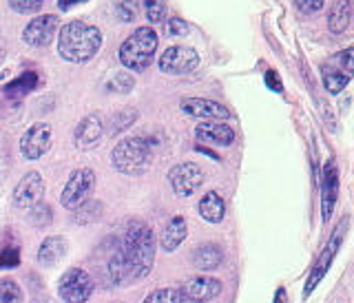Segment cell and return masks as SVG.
I'll return each instance as SVG.
<instances>
[{
  "mask_svg": "<svg viewBox=\"0 0 354 303\" xmlns=\"http://www.w3.org/2000/svg\"><path fill=\"white\" fill-rule=\"evenodd\" d=\"M102 47V31L82 20L66 22L60 29L58 53L60 58L73 64L88 62Z\"/></svg>",
  "mask_w": 354,
  "mask_h": 303,
  "instance_id": "1",
  "label": "cell"
},
{
  "mask_svg": "<svg viewBox=\"0 0 354 303\" xmlns=\"http://www.w3.org/2000/svg\"><path fill=\"white\" fill-rule=\"evenodd\" d=\"M124 259L129 264L131 279H142L151 273L155 264V237L149 223L144 221H131L127 235H124V246H122Z\"/></svg>",
  "mask_w": 354,
  "mask_h": 303,
  "instance_id": "2",
  "label": "cell"
},
{
  "mask_svg": "<svg viewBox=\"0 0 354 303\" xmlns=\"http://www.w3.org/2000/svg\"><path fill=\"white\" fill-rule=\"evenodd\" d=\"M158 33L151 27H140L131 33V36L122 42L120 47V62L127 66L129 71H144L149 69L153 62V55L158 51Z\"/></svg>",
  "mask_w": 354,
  "mask_h": 303,
  "instance_id": "3",
  "label": "cell"
},
{
  "mask_svg": "<svg viewBox=\"0 0 354 303\" xmlns=\"http://www.w3.org/2000/svg\"><path fill=\"white\" fill-rule=\"evenodd\" d=\"M151 147L144 138H129L115 144V149L111 151V162L113 168L120 173L136 175L142 173L149 166Z\"/></svg>",
  "mask_w": 354,
  "mask_h": 303,
  "instance_id": "4",
  "label": "cell"
},
{
  "mask_svg": "<svg viewBox=\"0 0 354 303\" xmlns=\"http://www.w3.org/2000/svg\"><path fill=\"white\" fill-rule=\"evenodd\" d=\"M354 77V49H343L321 64V80L326 91L339 95Z\"/></svg>",
  "mask_w": 354,
  "mask_h": 303,
  "instance_id": "5",
  "label": "cell"
},
{
  "mask_svg": "<svg viewBox=\"0 0 354 303\" xmlns=\"http://www.w3.org/2000/svg\"><path fill=\"white\" fill-rule=\"evenodd\" d=\"M93 186H95V173L91 168H77V171L71 173L69 182H66L62 188L60 204L66 210L80 208L84 201H88V197H91Z\"/></svg>",
  "mask_w": 354,
  "mask_h": 303,
  "instance_id": "6",
  "label": "cell"
},
{
  "mask_svg": "<svg viewBox=\"0 0 354 303\" xmlns=\"http://www.w3.org/2000/svg\"><path fill=\"white\" fill-rule=\"evenodd\" d=\"M58 295L64 303H86L93 295V279L82 268H69L58 284Z\"/></svg>",
  "mask_w": 354,
  "mask_h": 303,
  "instance_id": "7",
  "label": "cell"
},
{
  "mask_svg": "<svg viewBox=\"0 0 354 303\" xmlns=\"http://www.w3.org/2000/svg\"><path fill=\"white\" fill-rule=\"evenodd\" d=\"M169 182L177 197H191L204 184V171L193 162L175 164L169 171Z\"/></svg>",
  "mask_w": 354,
  "mask_h": 303,
  "instance_id": "8",
  "label": "cell"
},
{
  "mask_svg": "<svg viewBox=\"0 0 354 303\" xmlns=\"http://www.w3.org/2000/svg\"><path fill=\"white\" fill-rule=\"evenodd\" d=\"M199 64V55L195 49L184 47V44H175L169 47L160 55V69L169 75H184L197 69Z\"/></svg>",
  "mask_w": 354,
  "mask_h": 303,
  "instance_id": "9",
  "label": "cell"
},
{
  "mask_svg": "<svg viewBox=\"0 0 354 303\" xmlns=\"http://www.w3.org/2000/svg\"><path fill=\"white\" fill-rule=\"evenodd\" d=\"M49 147H51V127L44 125V122H36L33 127H29L20 140V153L29 162L40 160L49 151Z\"/></svg>",
  "mask_w": 354,
  "mask_h": 303,
  "instance_id": "10",
  "label": "cell"
},
{
  "mask_svg": "<svg viewBox=\"0 0 354 303\" xmlns=\"http://www.w3.org/2000/svg\"><path fill=\"white\" fill-rule=\"evenodd\" d=\"M346 226H348V221L343 219V221H341V226H339L335 232H332V237H330L328 244L324 246V250H321V255H319V261H317V266L313 268V275H310L308 284H306V295L313 293V290L319 286L321 279L326 277L328 268L332 266V259H335V255H337L339 246H341V241H343V230H346Z\"/></svg>",
  "mask_w": 354,
  "mask_h": 303,
  "instance_id": "11",
  "label": "cell"
},
{
  "mask_svg": "<svg viewBox=\"0 0 354 303\" xmlns=\"http://www.w3.org/2000/svg\"><path fill=\"white\" fill-rule=\"evenodd\" d=\"M55 31H58V16L47 14V16H38L29 20V25L22 31V40L31 47H47L53 40Z\"/></svg>",
  "mask_w": 354,
  "mask_h": 303,
  "instance_id": "12",
  "label": "cell"
},
{
  "mask_svg": "<svg viewBox=\"0 0 354 303\" xmlns=\"http://www.w3.org/2000/svg\"><path fill=\"white\" fill-rule=\"evenodd\" d=\"M182 111L186 116H193V118H202L206 122H224L230 118V111L219 104V102H213V100H204V98H186L182 100Z\"/></svg>",
  "mask_w": 354,
  "mask_h": 303,
  "instance_id": "13",
  "label": "cell"
},
{
  "mask_svg": "<svg viewBox=\"0 0 354 303\" xmlns=\"http://www.w3.org/2000/svg\"><path fill=\"white\" fill-rule=\"evenodd\" d=\"M42 195H44V182L40 173L31 171L27 173L25 177L20 179V184L16 186L14 190V204L18 208H31L42 201Z\"/></svg>",
  "mask_w": 354,
  "mask_h": 303,
  "instance_id": "14",
  "label": "cell"
},
{
  "mask_svg": "<svg viewBox=\"0 0 354 303\" xmlns=\"http://www.w3.org/2000/svg\"><path fill=\"white\" fill-rule=\"evenodd\" d=\"M102 133H104L102 118H100L97 113H88L86 118L80 120V125L75 127L73 142H75V147L80 149V151H88V149L97 147V142H100V138H102Z\"/></svg>",
  "mask_w": 354,
  "mask_h": 303,
  "instance_id": "15",
  "label": "cell"
},
{
  "mask_svg": "<svg viewBox=\"0 0 354 303\" xmlns=\"http://www.w3.org/2000/svg\"><path fill=\"white\" fill-rule=\"evenodd\" d=\"M337 193H339V173L337 166L328 162L324 166V179H321V215H324V221L332 217V210L337 206Z\"/></svg>",
  "mask_w": 354,
  "mask_h": 303,
  "instance_id": "16",
  "label": "cell"
},
{
  "mask_svg": "<svg viewBox=\"0 0 354 303\" xmlns=\"http://www.w3.org/2000/svg\"><path fill=\"white\" fill-rule=\"evenodd\" d=\"M182 293L197 303H206V301H213L215 297H219L221 282L219 279H213V277H193L186 282Z\"/></svg>",
  "mask_w": 354,
  "mask_h": 303,
  "instance_id": "17",
  "label": "cell"
},
{
  "mask_svg": "<svg viewBox=\"0 0 354 303\" xmlns=\"http://www.w3.org/2000/svg\"><path fill=\"white\" fill-rule=\"evenodd\" d=\"M195 136L197 140L208 142V144H215V147H230L235 142V131L232 127H228L226 122H204L195 129Z\"/></svg>",
  "mask_w": 354,
  "mask_h": 303,
  "instance_id": "18",
  "label": "cell"
},
{
  "mask_svg": "<svg viewBox=\"0 0 354 303\" xmlns=\"http://www.w3.org/2000/svg\"><path fill=\"white\" fill-rule=\"evenodd\" d=\"M66 248H69V244H66L64 237H58V235H51V237H47L42 244H40V250H38V261L42 266H55L60 264L64 259L66 255Z\"/></svg>",
  "mask_w": 354,
  "mask_h": 303,
  "instance_id": "19",
  "label": "cell"
},
{
  "mask_svg": "<svg viewBox=\"0 0 354 303\" xmlns=\"http://www.w3.org/2000/svg\"><path fill=\"white\" fill-rule=\"evenodd\" d=\"M186 232H188L186 219L182 215H177V217H173L169 223H166V228H164L162 237H160V246L166 252H173L177 246L186 239Z\"/></svg>",
  "mask_w": 354,
  "mask_h": 303,
  "instance_id": "20",
  "label": "cell"
},
{
  "mask_svg": "<svg viewBox=\"0 0 354 303\" xmlns=\"http://www.w3.org/2000/svg\"><path fill=\"white\" fill-rule=\"evenodd\" d=\"M221 261H224V252H221V248L217 244L199 246V248L195 250V255H193L195 268H199V270H204V273L217 270V268L221 266Z\"/></svg>",
  "mask_w": 354,
  "mask_h": 303,
  "instance_id": "21",
  "label": "cell"
},
{
  "mask_svg": "<svg viewBox=\"0 0 354 303\" xmlns=\"http://www.w3.org/2000/svg\"><path fill=\"white\" fill-rule=\"evenodd\" d=\"M197 208H199V215H202V219L208 221V223H219L226 215L224 199H221L219 193H215V190H210V193H206L202 199H199Z\"/></svg>",
  "mask_w": 354,
  "mask_h": 303,
  "instance_id": "22",
  "label": "cell"
},
{
  "mask_svg": "<svg viewBox=\"0 0 354 303\" xmlns=\"http://www.w3.org/2000/svg\"><path fill=\"white\" fill-rule=\"evenodd\" d=\"M350 20H352V3L350 0H337V3L330 7L328 29L335 33V36H341V33L350 27Z\"/></svg>",
  "mask_w": 354,
  "mask_h": 303,
  "instance_id": "23",
  "label": "cell"
},
{
  "mask_svg": "<svg viewBox=\"0 0 354 303\" xmlns=\"http://www.w3.org/2000/svg\"><path fill=\"white\" fill-rule=\"evenodd\" d=\"M36 86H38V73L36 71H25L22 75H18L16 80H11L5 86V95L11 98V100H20V98H25L27 93L36 91Z\"/></svg>",
  "mask_w": 354,
  "mask_h": 303,
  "instance_id": "24",
  "label": "cell"
},
{
  "mask_svg": "<svg viewBox=\"0 0 354 303\" xmlns=\"http://www.w3.org/2000/svg\"><path fill=\"white\" fill-rule=\"evenodd\" d=\"M144 303H197L193 299H188L182 290H175V288H158L144 299Z\"/></svg>",
  "mask_w": 354,
  "mask_h": 303,
  "instance_id": "25",
  "label": "cell"
},
{
  "mask_svg": "<svg viewBox=\"0 0 354 303\" xmlns=\"http://www.w3.org/2000/svg\"><path fill=\"white\" fill-rule=\"evenodd\" d=\"M133 86H136V77L127 71H118L106 80V89L115 93H131Z\"/></svg>",
  "mask_w": 354,
  "mask_h": 303,
  "instance_id": "26",
  "label": "cell"
},
{
  "mask_svg": "<svg viewBox=\"0 0 354 303\" xmlns=\"http://www.w3.org/2000/svg\"><path fill=\"white\" fill-rule=\"evenodd\" d=\"M138 109H131V107H127V109H122V111H118V113L111 118V133H122V131H127L133 122L138 120Z\"/></svg>",
  "mask_w": 354,
  "mask_h": 303,
  "instance_id": "27",
  "label": "cell"
},
{
  "mask_svg": "<svg viewBox=\"0 0 354 303\" xmlns=\"http://www.w3.org/2000/svg\"><path fill=\"white\" fill-rule=\"evenodd\" d=\"M22 290L11 279H0V303H22Z\"/></svg>",
  "mask_w": 354,
  "mask_h": 303,
  "instance_id": "28",
  "label": "cell"
},
{
  "mask_svg": "<svg viewBox=\"0 0 354 303\" xmlns=\"http://www.w3.org/2000/svg\"><path fill=\"white\" fill-rule=\"evenodd\" d=\"M33 226H38V228H44L47 223H51V219H53V210H51V206L49 204H36V206H31L29 208V217H27Z\"/></svg>",
  "mask_w": 354,
  "mask_h": 303,
  "instance_id": "29",
  "label": "cell"
},
{
  "mask_svg": "<svg viewBox=\"0 0 354 303\" xmlns=\"http://www.w3.org/2000/svg\"><path fill=\"white\" fill-rule=\"evenodd\" d=\"M144 14L151 25L166 18V0H144Z\"/></svg>",
  "mask_w": 354,
  "mask_h": 303,
  "instance_id": "30",
  "label": "cell"
},
{
  "mask_svg": "<svg viewBox=\"0 0 354 303\" xmlns=\"http://www.w3.org/2000/svg\"><path fill=\"white\" fill-rule=\"evenodd\" d=\"M100 210H102V206L97 204V201H84V204L80 208H75V221L77 223H88V221H93L97 215H100Z\"/></svg>",
  "mask_w": 354,
  "mask_h": 303,
  "instance_id": "31",
  "label": "cell"
},
{
  "mask_svg": "<svg viewBox=\"0 0 354 303\" xmlns=\"http://www.w3.org/2000/svg\"><path fill=\"white\" fill-rule=\"evenodd\" d=\"M115 11L122 22H133L140 14V0H122V3L115 7Z\"/></svg>",
  "mask_w": 354,
  "mask_h": 303,
  "instance_id": "32",
  "label": "cell"
},
{
  "mask_svg": "<svg viewBox=\"0 0 354 303\" xmlns=\"http://www.w3.org/2000/svg\"><path fill=\"white\" fill-rule=\"evenodd\" d=\"M47 0H9V7L18 11V14H33L38 11Z\"/></svg>",
  "mask_w": 354,
  "mask_h": 303,
  "instance_id": "33",
  "label": "cell"
},
{
  "mask_svg": "<svg viewBox=\"0 0 354 303\" xmlns=\"http://www.w3.org/2000/svg\"><path fill=\"white\" fill-rule=\"evenodd\" d=\"M164 31H166V36L180 38V36H186V33H188V25L182 18H169V20H166Z\"/></svg>",
  "mask_w": 354,
  "mask_h": 303,
  "instance_id": "34",
  "label": "cell"
},
{
  "mask_svg": "<svg viewBox=\"0 0 354 303\" xmlns=\"http://www.w3.org/2000/svg\"><path fill=\"white\" fill-rule=\"evenodd\" d=\"M18 264H20V250L18 248L0 250V270H5V268H18Z\"/></svg>",
  "mask_w": 354,
  "mask_h": 303,
  "instance_id": "35",
  "label": "cell"
},
{
  "mask_svg": "<svg viewBox=\"0 0 354 303\" xmlns=\"http://www.w3.org/2000/svg\"><path fill=\"white\" fill-rule=\"evenodd\" d=\"M299 11H304V14H317V11L324 7V0H295Z\"/></svg>",
  "mask_w": 354,
  "mask_h": 303,
  "instance_id": "36",
  "label": "cell"
},
{
  "mask_svg": "<svg viewBox=\"0 0 354 303\" xmlns=\"http://www.w3.org/2000/svg\"><path fill=\"white\" fill-rule=\"evenodd\" d=\"M263 80H266V84L270 86V91H274V93H281L283 91V84H281L279 75H277L274 71H266Z\"/></svg>",
  "mask_w": 354,
  "mask_h": 303,
  "instance_id": "37",
  "label": "cell"
},
{
  "mask_svg": "<svg viewBox=\"0 0 354 303\" xmlns=\"http://www.w3.org/2000/svg\"><path fill=\"white\" fill-rule=\"evenodd\" d=\"M77 3H84V0H58L60 9H71V7L77 5Z\"/></svg>",
  "mask_w": 354,
  "mask_h": 303,
  "instance_id": "38",
  "label": "cell"
},
{
  "mask_svg": "<svg viewBox=\"0 0 354 303\" xmlns=\"http://www.w3.org/2000/svg\"><path fill=\"white\" fill-rule=\"evenodd\" d=\"M274 303H286V290H283V288L277 290V295H274Z\"/></svg>",
  "mask_w": 354,
  "mask_h": 303,
  "instance_id": "39",
  "label": "cell"
},
{
  "mask_svg": "<svg viewBox=\"0 0 354 303\" xmlns=\"http://www.w3.org/2000/svg\"><path fill=\"white\" fill-rule=\"evenodd\" d=\"M33 303H53V301H51V299H36Z\"/></svg>",
  "mask_w": 354,
  "mask_h": 303,
  "instance_id": "40",
  "label": "cell"
},
{
  "mask_svg": "<svg viewBox=\"0 0 354 303\" xmlns=\"http://www.w3.org/2000/svg\"><path fill=\"white\" fill-rule=\"evenodd\" d=\"M3 58H5V53H3V49H0V64H3Z\"/></svg>",
  "mask_w": 354,
  "mask_h": 303,
  "instance_id": "41",
  "label": "cell"
}]
</instances>
